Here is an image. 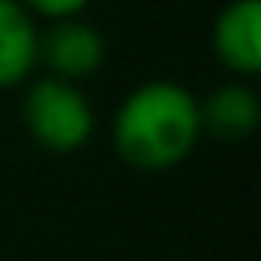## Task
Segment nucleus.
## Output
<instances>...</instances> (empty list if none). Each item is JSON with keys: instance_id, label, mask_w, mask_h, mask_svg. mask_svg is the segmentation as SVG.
Returning a JSON list of instances; mask_svg holds the SVG:
<instances>
[{"instance_id": "obj_1", "label": "nucleus", "mask_w": 261, "mask_h": 261, "mask_svg": "<svg viewBox=\"0 0 261 261\" xmlns=\"http://www.w3.org/2000/svg\"><path fill=\"white\" fill-rule=\"evenodd\" d=\"M118 154L143 172H165L190 158L200 140V104L179 83L154 79L136 86L115 115Z\"/></svg>"}, {"instance_id": "obj_2", "label": "nucleus", "mask_w": 261, "mask_h": 261, "mask_svg": "<svg viewBox=\"0 0 261 261\" xmlns=\"http://www.w3.org/2000/svg\"><path fill=\"white\" fill-rule=\"evenodd\" d=\"M22 122H25L29 136L40 147L54 150V154H72L93 136V108H90V100L79 93L75 83L58 79V75L36 79L25 90Z\"/></svg>"}, {"instance_id": "obj_3", "label": "nucleus", "mask_w": 261, "mask_h": 261, "mask_svg": "<svg viewBox=\"0 0 261 261\" xmlns=\"http://www.w3.org/2000/svg\"><path fill=\"white\" fill-rule=\"evenodd\" d=\"M36 61H43L50 75L75 83L93 75L104 65V40L93 25L79 18H61V22H50L47 33H40Z\"/></svg>"}, {"instance_id": "obj_4", "label": "nucleus", "mask_w": 261, "mask_h": 261, "mask_svg": "<svg viewBox=\"0 0 261 261\" xmlns=\"http://www.w3.org/2000/svg\"><path fill=\"white\" fill-rule=\"evenodd\" d=\"M215 58L236 75L261 72V0H232L215 18Z\"/></svg>"}, {"instance_id": "obj_5", "label": "nucleus", "mask_w": 261, "mask_h": 261, "mask_svg": "<svg viewBox=\"0 0 261 261\" xmlns=\"http://www.w3.org/2000/svg\"><path fill=\"white\" fill-rule=\"evenodd\" d=\"M40 29L22 0H0V90L22 86L36 68Z\"/></svg>"}, {"instance_id": "obj_6", "label": "nucleus", "mask_w": 261, "mask_h": 261, "mask_svg": "<svg viewBox=\"0 0 261 261\" xmlns=\"http://www.w3.org/2000/svg\"><path fill=\"white\" fill-rule=\"evenodd\" d=\"M257 118L261 104L243 83H225L200 104V129H207L215 140H247L257 129Z\"/></svg>"}, {"instance_id": "obj_7", "label": "nucleus", "mask_w": 261, "mask_h": 261, "mask_svg": "<svg viewBox=\"0 0 261 261\" xmlns=\"http://www.w3.org/2000/svg\"><path fill=\"white\" fill-rule=\"evenodd\" d=\"M90 0H22V8L29 15H43L50 22H61V18H75Z\"/></svg>"}]
</instances>
